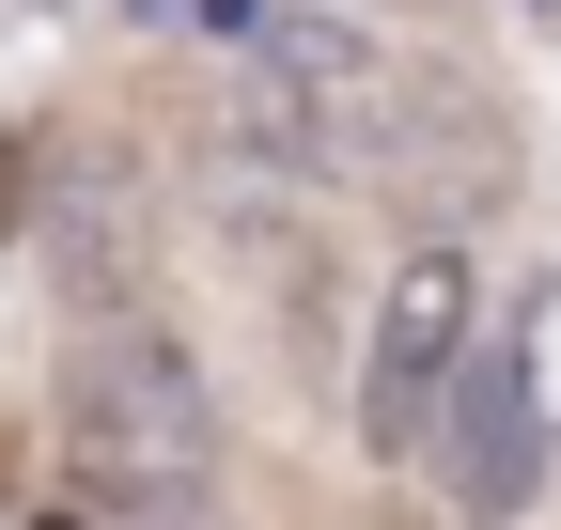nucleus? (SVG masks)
<instances>
[{"mask_svg":"<svg viewBox=\"0 0 561 530\" xmlns=\"http://www.w3.org/2000/svg\"><path fill=\"white\" fill-rule=\"evenodd\" d=\"M62 452L110 515H203L219 499V390L157 312H94L62 344Z\"/></svg>","mask_w":561,"mask_h":530,"instance_id":"obj_1","label":"nucleus"},{"mask_svg":"<svg viewBox=\"0 0 561 530\" xmlns=\"http://www.w3.org/2000/svg\"><path fill=\"white\" fill-rule=\"evenodd\" d=\"M500 359H515V390H530V422H546V452H561V281H546V297L515 312V344H500Z\"/></svg>","mask_w":561,"mask_h":530,"instance_id":"obj_4","label":"nucleus"},{"mask_svg":"<svg viewBox=\"0 0 561 530\" xmlns=\"http://www.w3.org/2000/svg\"><path fill=\"white\" fill-rule=\"evenodd\" d=\"M421 452H437V484H453V515H483V530H515V515H530V484L561 469L500 344H468V359H453V390H437V422H421Z\"/></svg>","mask_w":561,"mask_h":530,"instance_id":"obj_3","label":"nucleus"},{"mask_svg":"<svg viewBox=\"0 0 561 530\" xmlns=\"http://www.w3.org/2000/svg\"><path fill=\"white\" fill-rule=\"evenodd\" d=\"M125 16H157V0H125Z\"/></svg>","mask_w":561,"mask_h":530,"instance_id":"obj_5","label":"nucleus"},{"mask_svg":"<svg viewBox=\"0 0 561 530\" xmlns=\"http://www.w3.org/2000/svg\"><path fill=\"white\" fill-rule=\"evenodd\" d=\"M468 344H483L468 250L421 234V250L390 265V297H375V344H359V437H375V452H421V422H437V390H453Z\"/></svg>","mask_w":561,"mask_h":530,"instance_id":"obj_2","label":"nucleus"}]
</instances>
